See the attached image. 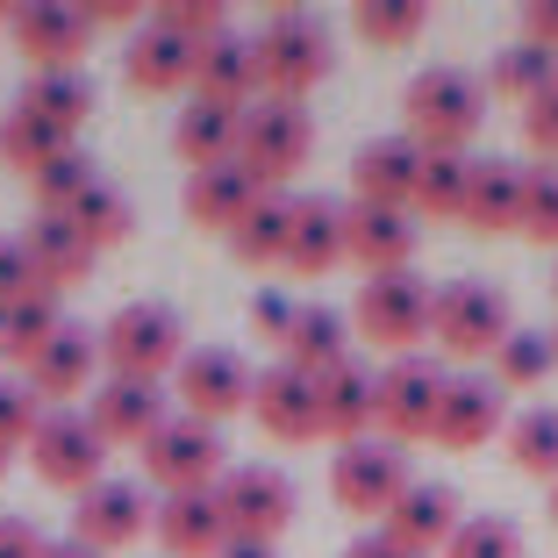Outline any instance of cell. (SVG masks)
Returning a JSON list of instances; mask_svg holds the SVG:
<instances>
[{"mask_svg": "<svg viewBox=\"0 0 558 558\" xmlns=\"http://www.w3.org/2000/svg\"><path fill=\"white\" fill-rule=\"evenodd\" d=\"M551 365H558V351H551V337H544V329H509V337H501V351L487 359V379L501 387V395H515V387H544V379H551Z\"/></svg>", "mask_w": 558, "mask_h": 558, "instance_id": "d590c367", "label": "cell"}, {"mask_svg": "<svg viewBox=\"0 0 558 558\" xmlns=\"http://www.w3.org/2000/svg\"><path fill=\"white\" fill-rule=\"evenodd\" d=\"M523 180H530V165H515V158H473L459 222H465V230H480V236L523 230Z\"/></svg>", "mask_w": 558, "mask_h": 558, "instance_id": "cb8c5ba5", "label": "cell"}, {"mask_svg": "<svg viewBox=\"0 0 558 558\" xmlns=\"http://www.w3.org/2000/svg\"><path fill=\"white\" fill-rule=\"evenodd\" d=\"M150 501H144V480H100V487H86L80 501H72V544H86V551H130L136 537L150 530Z\"/></svg>", "mask_w": 558, "mask_h": 558, "instance_id": "9a60e30c", "label": "cell"}, {"mask_svg": "<svg viewBox=\"0 0 558 558\" xmlns=\"http://www.w3.org/2000/svg\"><path fill=\"white\" fill-rule=\"evenodd\" d=\"M494 437H509V395L480 373H451L437 401V423H429V444L437 451H480Z\"/></svg>", "mask_w": 558, "mask_h": 558, "instance_id": "5bb4252c", "label": "cell"}, {"mask_svg": "<svg viewBox=\"0 0 558 558\" xmlns=\"http://www.w3.org/2000/svg\"><path fill=\"white\" fill-rule=\"evenodd\" d=\"M8 459H15V451H0V480H8Z\"/></svg>", "mask_w": 558, "mask_h": 558, "instance_id": "94428289", "label": "cell"}, {"mask_svg": "<svg viewBox=\"0 0 558 558\" xmlns=\"http://www.w3.org/2000/svg\"><path fill=\"white\" fill-rule=\"evenodd\" d=\"M150 22L172 29V36H186V44H215V36H230V8H222V0H158Z\"/></svg>", "mask_w": 558, "mask_h": 558, "instance_id": "ee69618b", "label": "cell"}, {"mask_svg": "<svg viewBox=\"0 0 558 558\" xmlns=\"http://www.w3.org/2000/svg\"><path fill=\"white\" fill-rule=\"evenodd\" d=\"M215 558H279V544H258V537H230Z\"/></svg>", "mask_w": 558, "mask_h": 558, "instance_id": "11a10c76", "label": "cell"}, {"mask_svg": "<svg viewBox=\"0 0 558 558\" xmlns=\"http://www.w3.org/2000/svg\"><path fill=\"white\" fill-rule=\"evenodd\" d=\"M315 415H323V437H337V451H344V444H365L379 429V373L359 365V359L323 373L315 379Z\"/></svg>", "mask_w": 558, "mask_h": 558, "instance_id": "ffe728a7", "label": "cell"}, {"mask_svg": "<svg viewBox=\"0 0 558 558\" xmlns=\"http://www.w3.org/2000/svg\"><path fill=\"white\" fill-rule=\"evenodd\" d=\"M8 44L29 58V72H86L94 22H86V8H65V0H29V8H15Z\"/></svg>", "mask_w": 558, "mask_h": 558, "instance_id": "7c38bea8", "label": "cell"}, {"mask_svg": "<svg viewBox=\"0 0 558 558\" xmlns=\"http://www.w3.org/2000/svg\"><path fill=\"white\" fill-rule=\"evenodd\" d=\"M315 150V122L301 100H251L244 130H236V165H244L258 194H279Z\"/></svg>", "mask_w": 558, "mask_h": 558, "instance_id": "5b68a950", "label": "cell"}, {"mask_svg": "<svg viewBox=\"0 0 558 558\" xmlns=\"http://www.w3.org/2000/svg\"><path fill=\"white\" fill-rule=\"evenodd\" d=\"M558 86V50H537V44H509L501 58L487 65V94L494 100H537V94H551Z\"/></svg>", "mask_w": 558, "mask_h": 558, "instance_id": "e575fe53", "label": "cell"}, {"mask_svg": "<svg viewBox=\"0 0 558 558\" xmlns=\"http://www.w3.org/2000/svg\"><path fill=\"white\" fill-rule=\"evenodd\" d=\"M58 329H65V315H58V294H29V301H15V308H8V359L15 365H29L36 351L50 344V337H58Z\"/></svg>", "mask_w": 558, "mask_h": 558, "instance_id": "b9f144b4", "label": "cell"}, {"mask_svg": "<svg viewBox=\"0 0 558 558\" xmlns=\"http://www.w3.org/2000/svg\"><path fill=\"white\" fill-rule=\"evenodd\" d=\"M0 558H44V537L22 515H0Z\"/></svg>", "mask_w": 558, "mask_h": 558, "instance_id": "f907efd6", "label": "cell"}, {"mask_svg": "<svg viewBox=\"0 0 558 558\" xmlns=\"http://www.w3.org/2000/svg\"><path fill=\"white\" fill-rule=\"evenodd\" d=\"M194 65H201V44L158 29L150 15H144V29L122 44V80H130V94H194Z\"/></svg>", "mask_w": 558, "mask_h": 558, "instance_id": "7402d4cb", "label": "cell"}, {"mask_svg": "<svg viewBox=\"0 0 558 558\" xmlns=\"http://www.w3.org/2000/svg\"><path fill=\"white\" fill-rule=\"evenodd\" d=\"M150 537H158L165 558H215L230 544V523H222L215 494H165L158 515H150Z\"/></svg>", "mask_w": 558, "mask_h": 558, "instance_id": "d4e9b609", "label": "cell"}, {"mask_svg": "<svg viewBox=\"0 0 558 558\" xmlns=\"http://www.w3.org/2000/svg\"><path fill=\"white\" fill-rule=\"evenodd\" d=\"M258 180H251L244 165H208V172H186V194H180V208H186V222L194 230H222L230 236L236 222H244L251 208H258Z\"/></svg>", "mask_w": 558, "mask_h": 558, "instance_id": "484cf974", "label": "cell"}, {"mask_svg": "<svg viewBox=\"0 0 558 558\" xmlns=\"http://www.w3.org/2000/svg\"><path fill=\"white\" fill-rule=\"evenodd\" d=\"M523 144H530V158H537V165H558V86L523 108Z\"/></svg>", "mask_w": 558, "mask_h": 558, "instance_id": "c3c4849f", "label": "cell"}, {"mask_svg": "<svg viewBox=\"0 0 558 558\" xmlns=\"http://www.w3.org/2000/svg\"><path fill=\"white\" fill-rule=\"evenodd\" d=\"M194 100H215V108H236L244 116L258 94V50H251V36H215V44H201V65H194Z\"/></svg>", "mask_w": 558, "mask_h": 558, "instance_id": "4316f807", "label": "cell"}, {"mask_svg": "<svg viewBox=\"0 0 558 558\" xmlns=\"http://www.w3.org/2000/svg\"><path fill=\"white\" fill-rule=\"evenodd\" d=\"M544 515H551V523H558V487H551V501H544Z\"/></svg>", "mask_w": 558, "mask_h": 558, "instance_id": "680465c9", "label": "cell"}, {"mask_svg": "<svg viewBox=\"0 0 558 558\" xmlns=\"http://www.w3.org/2000/svg\"><path fill=\"white\" fill-rule=\"evenodd\" d=\"M94 186H100V165L86 158V150H65L58 165H44V172L29 180V194H36V208H44V215H72Z\"/></svg>", "mask_w": 558, "mask_h": 558, "instance_id": "ab89813d", "label": "cell"}, {"mask_svg": "<svg viewBox=\"0 0 558 558\" xmlns=\"http://www.w3.org/2000/svg\"><path fill=\"white\" fill-rule=\"evenodd\" d=\"M351 29L373 50H409V44H423L429 8L423 0H359V8H351Z\"/></svg>", "mask_w": 558, "mask_h": 558, "instance_id": "8d00e7d4", "label": "cell"}, {"mask_svg": "<svg viewBox=\"0 0 558 558\" xmlns=\"http://www.w3.org/2000/svg\"><path fill=\"white\" fill-rule=\"evenodd\" d=\"M409 487H415L409 451L387 444V437L344 444V451L329 459V501H337L344 515H359V523H387V509H395Z\"/></svg>", "mask_w": 558, "mask_h": 558, "instance_id": "8992f818", "label": "cell"}, {"mask_svg": "<svg viewBox=\"0 0 558 558\" xmlns=\"http://www.w3.org/2000/svg\"><path fill=\"white\" fill-rule=\"evenodd\" d=\"M344 265V201H294V236H287V272H337Z\"/></svg>", "mask_w": 558, "mask_h": 558, "instance_id": "f1b7e54d", "label": "cell"}, {"mask_svg": "<svg viewBox=\"0 0 558 558\" xmlns=\"http://www.w3.org/2000/svg\"><path fill=\"white\" fill-rule=\"evenodd\" d=\"M344 558H409V551H401L387 530H365V537H351V544H344Z\"/></svg>", "mask_w": 558, "mask_h": 558, "instance_id": "db71d44e", "label": "cell"}, {"mask_svg": "<svg viewBox=\"0 0 558 558\" xmlns=\"http://www.w3.org/2000/svg\"><path fill=\"white\" fill-rule=\"evenodd\" d=\"M551 351H558V329H551Z\"/></svg>", "mask_w": 558, "mask_h": 558, "instance_id": "6125c7cd", "label": "cell"}, {"mask_svg": "<svg viewBox=\"0 0 558 558\" xmlns=\"http://www.w3.org/2000/svg\"><path fill=\"white\" fill-rule=\"evenodd\" d=\"M465 180H473V158H423V180H415V222H459L465 215Z\"/></svg>", "mask_w": 558, "mask_h": 558, "instance_id": "f35d334b", "label": "cell"}, {"mask_svg": "<svg viewBox=\"0 0 558 558\" xmlns=\"http://www.w3.org/2000/svg\"><path fill=\"white\" fill-rule=\"evenodd\" d=\"M29 294H44V279H36V265H29V244H22V236H0V308H15V301H29Z\"/></svg>", "mask_w": 558, "mask_h": 558, "instance_id": "7dc6e473", "label": "cell"}, {"mask_svg": "<svg viewBox=\"0 0 558 558\" xmlns=\"http://www.w3.org/2000/svg\"><path fill=\"white\" fill-rule=\"evenodd\" d=\"M287 236H294V201H287V194H265L258 208H251L244 222L230 230V251H236V265L265 272V265H287Z\"/></svg>", "mask_w": 558, "mask_h": 558, "instance_id": "d6a6232c", "label": "cell"}, {"mask_svg": "<svg viewBox=\"0 0 558 558\" xmlns=\"http://www.w3.org/2000/svg\"><path fill=\"white\" fill-rule=\"evenodd\" d=\"M415 244H423V222L409 208H359V201H344V265H359L365 279L409 272Z\"/></svg>", "mask_w": 558, "mask_h": 558, "instance_id": "e0dca14e", "label": "cell"}, {"mask_svg": "<svg viewBox=\"0 0 558 558\" xmlns=\"http://www.w3.org/2000/svg\"><path fill=\"white\" fill-rule=\"evenodd\" d=\"M251 365H244V351H230V344H201V351H186L180 359V373L165 379L172 387V401H180V415H194V423H230V415H244L251 409Z\"/></svg>", "mask_w": 558, "mask_h": 558, "instance_id": "30bf717a", "label": "cell"}, {"mask_svg": "<svg viewBox=\"0 0 558 558\" xmlns=\"http://www.w3.org/2000/svg\"><path fill=\"white\" fill-rule=\"evenodd\" d=\"M459 523H465L459 487H444V480H415L395 509H387V523H379V530H387L409 558H444V544L459 537Z\"/></svg>", "mask_w": 558, "mask_h": 558, "instance_id": "ac0fdd59", "label": "cell"}, {"mask_svg": "<svg viewBox=\"0 0 558 558\" xmlns=\"http://www.w3.org/2000/svg\"><path fill=\"white\" fill-rule=\"evenodd\" d=\"M236 130H244V116H236V108H215V100H186L180 122H172V150L186 158V172H208V165H236Z\"/></svg>", "mask_w": 558, "mask_h": 558, "instance_id": "4dcf8cb0", "label": "cell"}, {"mask_svg": "<svg viewBox=\"0 0 558 558\" xmlns=\"http://www.w3.org/2000/svg\"><path fill=\"white\" fill-rule=\"evenodd\" d=\"M100 337H86V329H58L44 351H36L29 365H22V379H29V395L44 401V409H72V395H86V387H100Z\"/></svg>", "mask_w": 558, "mask_h": 558, "instance_id": "603a6c76", "label": "cell"}, {"mask_svg": "<svg viewBox=\"0 0 558 558\" xmlns=\"http://www.w3.org/2000/svg\"><path fill=\"white\" fill-rule=\"evenodd\" d=\"M0 344H8V308H0Z\"/></svg>", "mask_w": 558, "mask_h": 558, "instance_id": "91938a15", "label": "cell"}, {"mask_svg": "<svg viewBox=\"0 0 558 558\" xmlns=\"http://www.w3.org/2000/svg\"><path fill=\"white\" fill-rule=\"evenodd\" d=\"M86 22H94V29H144V15H136L130 0H86Z\"/></svg>", "mask_w": 558, "mask_h": 558, "instance_id": "f5cc1de1", "label": "cell"}, {"mask_svg": "<svg viewBox=\"0 0 558 558\" xmlns=\"http://www.w3.org/2000/svg\"><path fill=\"white\" fill-rule=\"evenodd\" d=\"M487 122V80H473L465 65H429L401 94V136L423 158H465Z\"/></svg>", "mask_w": 558, "mask_h": 558, "instance_id": "6da1fadb", "label": "cell"}, {"mask_svg": "<svg viewBox=\"0 0 558 558\" xmlns=\"http://www.w3.org/2000/svg\"><path fill=\"white\" fill-rule=\"evenodd\" d=\"M86 423L100 429L108 451H116V444H136V451H144V444L172 423V387H158V379H100L94 401H86Z\"/></svg>", "mask_w": 558, "mask_h": 558, "instance_id": "2e32d148", "label": "cell"}, {"mask_svg": "<svg viewBox=\"0 0 558 558\" xmlns=\"http://www.w3.org/2000/svg\"><path fill=\"white\" fill-rule=\"evenodd\" d=\"M186 323L165 301H130V308H116L108 323H100V365H108V379H172L186 359Z\"/></svg>", "mask_w": 558, "mask_h": 558, "instance_id": "3957f363", "label": "cell"}, {"mask_svg": "<svg viewBox=\"0 0 558 558\" xmlns=\"http://www.w3.org/2000/svg\"><path fill=\"white\" fill-rule=\"evenodd\" d=\"M344 359H351V315H337V308H315V301H301L294 329H287V344H279V365H294V373L323 379V373H337Z\"/></svg>", "mask_w": 558, "mask_h": 558, "instance_id": "83f0119b", "label": "cell"}, {"mask_svg": "<svg viewBox=\"0 0 558 558\" xmlns=\"http://www.w3.org/2000/svg\"><path fill=\"white\" fill-rule=\"evenodd\" d=\"M222 473H230V444H222V429L194 423V415H172L144 444V480L158 494H215Z\"/></svg>", "mask_w": 558, "mask_h": 558, "instance_id": "ba28073f", "label": "cell"}, {"mask_svg": "<svg viewBox=\"0 0 558 558\" xmlns=\"http://www.w3.org/2000/svg\"><path fill=\"white\" fill-rule=\"evenodd\" d=\"M44 401L29 395V379H0V451H29V437L44 429Z\"/></svg>", "mask_w": 558, "mask_h": 558, "instance_id": "bcb514c9", "label": "cell"}, {"mask_svg": "<svg viewBox=\"0 0 558 558\" xmlns=\"http://www.w3.org/2000/svg\"><path fill=\"white\" fill-rule=\"evenodd\" d=\"M251 415L272 444H315L323 437V415H315V379L294 365H265L251 379Z\"/></svg>", "mask_w": 558, "mask_h": 558, "instance_id": "d6986e66", "label": "cell"}, {"mask_svg": "<svg viewBox=\"0 0 558 558\" xmlns=\"http://www.w3.org/2000/svg\"><path fill=\"white\" fill-rule=\"evenodd\" d=\"M251 50H258V94L265 100L315 94V86L329 80V65H337V36H329V22L308 15V8H279V15H265L258 36H251Z\"/></svg>", "mask_w": 558, "mask_h": 558, "instance_id": "7a4b0ae2", "label": "cell"}, {"mask_svg": "<svg viewBox=\"0 0 558 558\" xmlns=\"http://www.w3.org/2000/svg\"><path fill=\"white\" fill-rule=\"evenodd\" d=\"M551 294H558V272H551Z\"/></svg>", "mask_w": 558, "mask_h": 558, "instance_id": "be15d7a7", "label": "cell"}, {"mask_svg": "<svg viewBox=\"0 0 558 558\" xmlns=\"http://www.w3.org/2000/svg\"><path fill=\"white\" fill-rule=\"evenodd\" d=\"M523 44L558 50V0H537V8H523Z\"/></svg>", "mask_w": 558, "mask_h": 558, "instance_id": "816d5d0a", "label": "cell"}, {"mask_svg": "<svg viewBox=\"0 0 558 558\" xmlns=\"http://www.w3.org/2000/svg\"><path fill=\"white\" fill-rule=\"evenodd\" d=\"M509 329H515L509 294L487 287V279H451V287L429 294V344H437L444 359H459V365L494 359Z\"/></svg>", "mask_w": 558, "mask_h": 558, "instance_id": "277c9868", "label": "cell"}, {"mask_svg": "<svg viewBox=\"0 0 558 558\" xmlns=\"http://www.w3.org/2000/svg\"><path fill=\"white\" fill-rule=\"evenodd\" d=\"M351 337H365L387 359H415V344L429 337V287L415 272L365 279L359 301H351Z\"/></svg>", "mask_w": 558, "mask_h": 558, "instance_id": "52a82bcc", "label": "cell"}, {"mask_svg": "<svg viewBox=\"0 0 558 558\" xmlns=\"http://www.w3.org/2000/svg\"><path fill=\"white\" fill-rule=\"evenodd\" d=\"M65 150H80V144H72V130L29 116L22 100L0 116V165H8V172H22V180H36V172H44V165H58Z\"/></svg>", "mask_w": 558, "mask_h": 558, "instance_id": "1f68e13d", "label": "cell"}, {"mask_svg": "<svg viewBox=\"0 0 558 558\" xmlns=\"http://www.w3.org/2000/svg\"><path fill=\"white\" fill-rule=\"evenodd\" d=\"M22 244H29V265H36V279H44V294H65V287H80V279L94 272V258H100V251L65 222V215H36Z\"/></svg>", "mask_w": 558, "mask_h": 558, "instance_id": "f546056e", "label": "cell"}, {"mask_svg": "<svg viewBox=\"0 0 558 558\" xmlns=\"http://www.w3.org/2000/svg\"><path fill=\"white\" fill-rule=\"evenodd\" d=\"M444 365L437 359H387L379 365V437L387 444H415L429 437V423H437V401H444Z\"/></svg>", "mask_w": 558, "mask_h": 558, "instance_id": "4fadbf2b", "label": "cell"}, {"mask_svg": "<svg viewBox=\"0 0 558 558\" xmlns=\"http://www.w3.org/2000/svg\"><path fill=\"white\" fill-rule=\"evenodd\" d=\"M0 29H15V8H8V0H0Z\"/></svg>", "mask_w": 558, "mask_h": 558, "instance_id": "6f0895ef", "label": "cell"}, {"mask_svg": "<svg viewBox=\"0 0 558 558\" xmlns=\"http://www.w3.org/2000/svg\"><path fill=\"white\" fill-rule=\"evenodd\" d=\"M94 72H29V86H22V108L44 122H58V130L80 136L86 116H94Z\"/></svg>", "mask_w": 558, "mask_h": 558, "instance_id": "836d02e7", "label": "cell"}, {"mask_svg": "<svg viewBox=\"0 0 558 558\" xmlns=\"http://www.w3.org/2000/svg\"><path fill=\"white\" fill-rule=\"evenodd\" d=\"M444 558H530V551H523V530L509 515H465L459 537L444 544Z\"/></svg>", "mask_w": 558, "mask_h": 558, "instance_id": "7bdbcfd3", "label": "cell"}, {"mask_svg": "<svg viewBox=\"0 0 558 558\" xmlns=\"http://www.w3.org/2000/svg\"><path fill=\"white\" fill-rule=\"evenodd\" d=\"M215 501H222L230 537H258V544H279L287 523H294V509H301L294 480L279 473V465H230L222 487H215Z\"/></svg>", "mask_w": 558, "mask_h": 558, "instance_id": "8fae6325", "label": "cell"}, {"mask_svg": "<svg viewBox=\"0 0 558 558\" xmlns=\"http://www.w3.org/2000/svg\"><path fill=\"white\" fill-rule=\"evenodd\" d=\"M523 236L558 251V165H530L523 180Z\"/></svg>", "mask_w": 558, "mask_h": 558, "instance_id": "f6af8a7d", "label": "cell"}, {"mask_svg": "<svg viewBox=\"0 0 558 558\" xmlns=\"http://www.w3.org/2000/svg\"><path fill=\"white\" fill-rule=\"evenodd\" d=\"M44 558H100V551H86V544L65 537V544H44Z\"/></svg>", "mask_w": 558, "mask_h": 558, "instance_id": "9f6ffc18", "label": "cell"}, {"mask_svg": "<svg viewBox=\"0 0 558 558\" xmlns=\"http://www.w3.org/2000/svg\"><path fill=\"white\" fill-rule=\"evenodd\" d=\"M415 180H423V150L409 136H373L351 158V201L359 208H415Z\"/></svg>", "mask_w": 558, "mask_h": 558, "instance_id": "44dd1931", "label": "cell"}, {"mask_svg": "<svg viewBox=\"0 0 558 558\" xmlns=\"http://www.w3.org/2000/svg\"><path fill=\"white\" fill-rule=\"evenodd\" d=\"M294 315H301V301H287V294H258V301H251V329H258L265 344H287Z\"/></svg>", "mask_w": 558, "mask_h": 558, "instance_id": "681fc988", "label": "cell"}, {"mask_svg": "<svg viewBox=\"0 0 558 558\" xmlns=\"http://www.w3.org/2000/svg\"><path fill=\"white\" fill-rule=\"evenodd\" d=\"M29 473L58 494H86L108 480V444L86 423V409H50L44 429L29 437Z\"/></svg>", "mask_w": 558, "mask_h": 558, "instance_id": "9c48e42d", "label": "cell"}, {"mask_svg": "<svg viewBox=\"0 0 558 558\" xmlns=\"http://www.w3.org/2000/svg\"><path fill=\"white\" fill-rule=\"evenodd\" d=\"M65 222H72V230H80L94 251H108V244H122V236L136 230V208H130V194H122V186H108V180H100L94 194H86L80 208L65 215Z\"/></svg>", "mask_w": 558, "mask_h": 558, "instance_id": "60d3db41", "label": "cell"}, {"mask_svg": "<svg viewBox=\"0 0 558 558\" xmlns=\"http://www.w3.org/2000/svg\"><path fill=\"white\" fill-rule=\"evenodd\" d=\"M509 459H515V473L558 487V409H523V415H509Z\"/></svg>", "mask_w": 558, "mask_h": 558, "instance_id": "74e56055", "label": "cell"}]
</instances>
